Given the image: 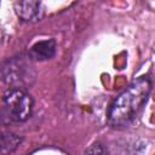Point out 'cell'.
Here are the masks:
<instances>
[{
  "label": "cell",
  "mask_w": 155,
  "mask_h": 155,
  "mask_svg": "<svg viewBox=\"0 0 155 155\" xmlns=\"http://www.w3.org/2000/svg\"><path fill=\"white\" fill-rule=\"evenodd\" d=\"M2 102L4 110L11 121L23 122L31 116L34 101L25 90L8 88L4 93Z\"/></svg>",
  "instance_id": "7a4b0ae2"
},
{
  "label": "cell",
  "mask_w": 155,
  "mask_h": 155,
  "mask_svg": "<svg viewBox=\"0 0 155 155\" xmlns=\"http://www.w3.org/2000/svg\"><path fill=\"white\" fill-rule=\"evenodd\" d=\"M56 41L53 39H46V40H41L35 42L28 52V56L30 59L34 61H47L51 59L54 54H56Z\"/></svg>",
  "instance_id": "5b68a950"
},
{
  "label": "cell",
  "mask_w": 155,
  "mask_h": 155,
  "mask_svg": "<svg viewBox=\"0 0 155 155\" xmlns=\"http://www.w3.org/2000/svg\"><path fill=\"white\" fill-rule=\"evenodd\" d=\"M86 155H108V151L103 147V144L96 142L86 150Z\"/></svg>",
  "instance_id": "52a82bcc"
},
{
  "label": "cell",
  "mask_w": 155,
  "mask_h": 155,
  "mask_svg": "<svg viewBox=\"0 0 155 155\" xmlns=\"http://www.w3.org/2000/svg\"><path fill=\"white\" fill-rule=\"evenodd\" d=\"M13 8L18 18L23 22L40 21L44 16V7L40 1H16Z\"/></svg>",
  "instance_id": "277c9868"
},
{
  "label": "cell",
  "mask_w": 155,
  "mask_h": 155,
  "mask_svg": "<svg viewBox=\"0 0 155 155\" xmlns=\"http://www.w3.org/2000/svg\"><path fill=\"white\" fill-rule=\"evenodd\" d=\"M34 79L35 71L30 59H25L24 57H13L2 68V80L11 86L10 88L25 90Z\"/></svg>",
  "instance_id": "3957f363"
},
{
  "label": "cell",
  "mask_w": 155,
  "mask_h": 155,
  "mask_svg": "<svg viewBox=\"0 0 155 155\" xmlns=\"http://www.w3.org/2000/svg\"><path fill=\"white\" fill-rule=\"evenodd\" d=\"M22 138L15 133H4L1 137V154L2 155H11L21 144Z\"/></svg>",
  "instance_id": "8992f818"
},
{
  "label": "cell",
  "mask_w": 155,
  "mask_h": 155,
  "mask_svg": "<svg viewBox=\"0 0 155 155\" xmlns=\"http://www.w3.org/2000/svg\"><path fill=\"white\" fill-rule=\"evenodd\" d=\"M151 92V80L148 76H140L132 81L109 105L107 111V122L114 128L128 126Z\"/></svg>",
  "instance_id": "6da1fadb"
}]
</instances>
